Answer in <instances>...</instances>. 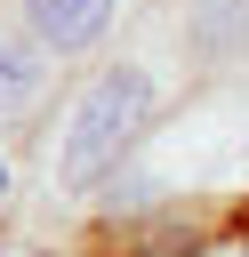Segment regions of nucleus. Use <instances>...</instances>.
<instances>
[{"instance_id":"1","label":"nucleus","mask_w":249,"mask_h":257,"mask_svg":"<svg viewBox=\"0 0 249 257\" xmlns=\"http://www.w3.org/2000/svg\"><path fill=\"white\" fill-rule=\"evenodd\" d=\"M161 96H169L161 56L120 48L112 64H96V72L72 88V104H64V120H56V137H48V161H40L48 193H56V201H80V193H96L104 177H120V161H129V153L145 145V128H153Z\"/></svg>"},{"instance_id":"2","label":"nucleus","mask_w":249,"mask_h":257,"mask_svg":"<svg viewBox=\"0 0 249 257\" xmlns=\"http://www.w3.org/2000/svg\"><path fill=\"white\" fill-rule=\"evenodd\" d=\"M177 40L201 72H233L249 64V0H185L177 8Z\"/></svg>"},{"instance_id":"3","label":"nucleus","mask_w":249,"mask_h":257,"mask_svg":"<svg viewBox=\"0 0 249 257\" xmlns=\"http://www.w3.org/2000/svg\"><path fill=\"white\" fill-rule=\"evenodd\" d=\"M112 16H120V0H16V24L56 56H88L112 32Z\"/></svg>"},{"instance_id":"4","label":"nucleus","mask_w":249,"mask_h":257,"mask_svg":"<svg viewBox=\"0 0 249 257\" xmlns=\"http://www.w3.org/2000/svg\"><path fill=\"white\" fill-rule=\"evenodd\" d=\"M48 80H56V48H40L24 24H16V32H0V128L32 120V112H40V96H48Z\"/></svg>"},{"instance_id":"5","label":"nucleus","mask_w":249,"mask_h":257,"mask_svg":"<svg viewBox=\"0 0 249 257\" xmlns=\"http://www.w3.org/2000/svg\"><path fill=\"white\" fill-rule=\"evenodd\" d=\"M8 185H16V177H8V153H0V201H8Z\"/></svg>"}]
</instances>
